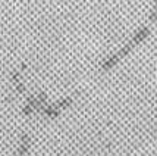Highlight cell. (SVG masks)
<instances>
[{"instance_id":"obj_9","label":"cell","mask_w":157,"mask_h":156,"mask_svg":"<svg viewBox=\"0 0 157 156\" xmlns=\"http://www.w3.org/2000/svg\"><path fill=\"white\" fill-rule=\"evenodd\" d=\"M33 112H34V109H33V108H31V106H29V105L27 103V106L24 108V114H25V115H29V114H33Z\"/></svg>"},{"instance_id":"obj_5","label":"cell","mask_w":157,"mask_h":156,"mask_svg":"<svg viewBox=\"0 0 157 156\" xmlns=\"http://www.w3.org/2000/svg\"><path fill=\"white\" fill-rule=\"evenodd\" d=\"M134 47H135V44H134L132 41H129V43H126V44H125V46H123V47L121 49L119 52H117V54H119V56H121V59H122V58H125V56L129 53V52H131V50H132Z\"/></svg>"},{"instance_id":"obj_8","label":"cell","mask_w":157,"mask_h":156,"mask_svg":"<svg viewBox=\"0 0 157 156\" xmlns=\"http://www.w3.org/2000/svg\"><path fill=\"white\" fill-rule=\"evenodd\" d=\"M148 19L151 21V22H154V21L157 19V6L151 10V14H150V16H148Z\"/></svg>"},{"instance_id":"obj_2","label":"cell","mask_w":157,"mask_h":156,"mask_svg":"<svg viewBox=\"0 0 157 156\" xmlns=\"http://www.w3.org/2000/svg\"><path fill=\"white\" fill-rule=\"evenodd\" d=\"M148 35H150V28H148V27H143V28H140L137 33H135V35L132 37V40H131V41H132V43L137 46V44H140V43H143V41L148 37Z\"/></svg>"},{"instance_id":"obj_3","label":"cell","mask_w":157,"mask_h":156,"mask_svg":"<svg viewBox=\"0 0 157 156\" xmlns=\"http://www.w3.org/2000/svg\"><path fill=\"white\" fill-rule=\"evenodd\" d=\"M119 61H121V56H119V54H117V53L112 54V56H110V58H107L106 61H103L101 71H109V69H112Z\"/></svg>"},{"instance_id":"obj_1","label":"cell","mask_w":157,"mask_h":156,"mask_svg":"<svg viewBox=\"0 0 157 156\" xmlns=\"http://www.w3.org/2000/svg\"><path fill=\"white\" fill-rule=\"evenodd\" d=\"M38 112L43 114L44 116H47V118H57V116L60 115V110L59 109L53 108V105H43L40 109H38Z\"/></svg>"},{"instance_id":"obj_7","label":"cell","mask_w":157,"mask_h":156,"mask_svg":"<svg viewBox=\"0 0 157 156\" xmlns=\"http://www.w3.org/2000/svg\"><path fill=\"white\" fill-rule=\"evenodd\" d=\"M37 97L40 99V102H41V103L47 105V96H46V93H44V91H41V93H38V94H37Z\"/></svg>"},{"instance_id":"obj_4","label":"cell","mask_w":157,"mask_h":156,"mask_svg":"<svg viewBox=\"0 0 157 156\" xmlns=\"http://www.w3.org/2000/svg\"><path fill=\"white\" fill-rule=\"evenodd\" d=\"M71 105H72V97H66V99H62L59 102L53 103V108L62 110V109H66L68 106H71Z\"/></svg>"},{"instance_id":"obj_6","label":"cell","mask_w":157,"mask_h":156,"mask_svg":"<svg viewBox=\"0 0 157 156\" xmlns=\"http://www.w3.org/2000/svg\"><path fill=\"white\" fill-rule=\"evenodd\" d=\"M13 84H15V88H16V91H18L19 94H24V96H25V93H27V91H25V87H24V84H22L21 81H16V82H13Z\"/></svg>"},{"instance_id":"obj_10","label":"cell","mask_w":157,"mask_h":156,"mask_svg":"<svg viewBox=\"0 0 157 156\" xmlns=\"http://www.w3.org/2000/svg\"><path fill=\"white\" fill-rule=\"evenodd\" d=\"M15 156H16V155H15Z\"/></svg>"}]
</instances>
